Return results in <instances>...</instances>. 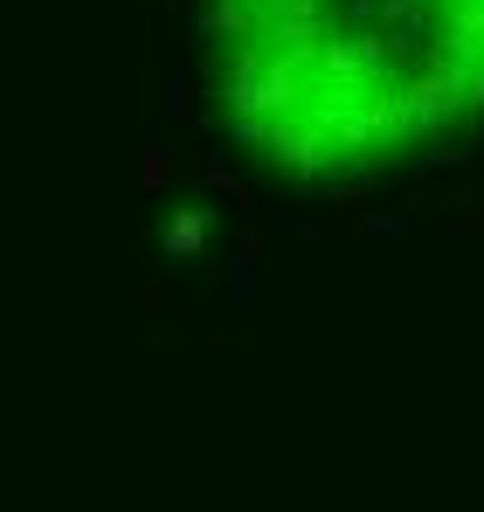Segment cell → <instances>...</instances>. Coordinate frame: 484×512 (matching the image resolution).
<instances>
[{"label":"cell","mask_w":484,"mask_h":512,"mask_svg":"<svg viewBox=\"0 0 484 512\" xmlns=\"http://www.w3.org/2000/svg\"><path fill=\"white\" fill-rule=\"evenodd\" d=\"M215 90L284 180H353L484 111V0H215Z\"/></svg>","instance_id":"1"}]
</instances>
